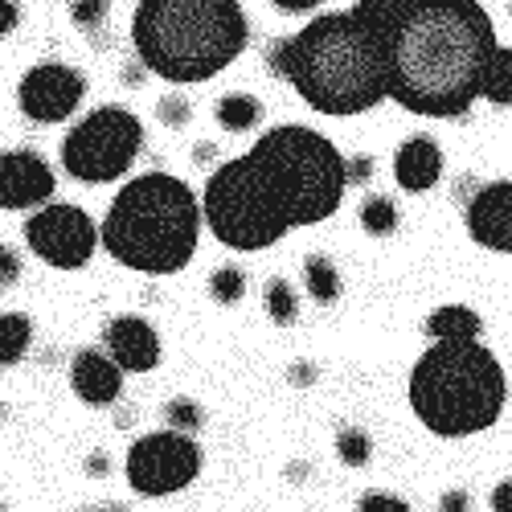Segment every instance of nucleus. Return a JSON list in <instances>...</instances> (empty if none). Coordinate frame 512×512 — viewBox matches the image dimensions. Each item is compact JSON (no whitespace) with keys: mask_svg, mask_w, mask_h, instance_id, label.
Instances as JSON below:
<instances>
[{"mask_svg":"<svg viewBox=\"0 0 512 512\" xmlns=\"http://www.w3.org/2000/svg\"><path fill=\"white\" fill-rule=\"evenodd\" d=\"M496 50L480 0H398L386 29V99L422 119H459L484 99Z\"/></svg>","mask_w":512,"mask_h":512,"instance_id":"obj_1","label":"nucleus"},{"mask_svg":"<svg viewBox=\"0 0 512 512\" xmlns=\"http://www.w3.org/2000/svg\"><path fill=\"white\" fill-rule=\"evenodd\" d=\"M201 218L213 238L238 254L271 250L291 234L283 193L250 152L218 164L209 173L201 189Z\"/></svg>","mask_w":512,"mask_h":512,"instance_id":"obj_7","label":"nucleus"},{"mask_svg":"<svg viewBox=\"0 0 512 512\" xmlns=\"http://www.w3.org/2000/svg\"><path fill=\"white\" fill-rule=\"evenodd\" d=\"M336 459L345 467H365L373 459V439L361 426H340L336 431Z\"/></svg>","mask_w":512,"mask_h":512,"instance_id":"obj_26","label":"nucleus"},{"mask_svg":"<svg viewBox=\"0 0 512 512\" xmlns=\"http://www.w3.org/2000/svg\"><path fill=\"white\" fill-rule=\"evenodd\" d=\"M443 148L435 136H426V132H414L398 144L394 152V181L402 193H431L439 181H443Z\"/></svg>","mask_w":512,"mask_h":512,"instance_id":"obj_16","label":"nucleus"},{"mask_svg":"<svg viewBox=\"0 0 512 512\" xmlns=\"http://www.w3.org/2000/svg\"><path fill=\"white\" fill-rule=\"evenodd\" d=\"M373 177V156H349V185H369Z\"/></svg>","mask_w":512,"mask_h":512,"instance_id":"obj_33","label":"nucleus"},{"mask_svg":"<svg viewBox=\"0 0 512 512\" xmlns=\"http://www.w3.org/2000/svg\"><path fill=\"white\" fill-rule=\"evenodd\" d=\"M316 377H320V369H316L312 361H295V365L287 369V381H291V386H300V390H304V386H312Z\"/></svg>","mask_w":512,"mask_h":512,"instance_id":"obj_32","label":"nucleus"},{"mask_svg":"<svg viewBox=\"0 0 512 512\" xmlns=\"http://www.w3.org/2000/svg\"><path fill=\"white\" fill-rule=\"evenodd\" d=\"M357 512H414L406 496L398 492H386V488H369L361 500H357Z\"/></svg>","mask_w":512,"mask_h":512,"instance_id":"obj_29","label":"nucleus"},{"mask_svg":"<svg viewBox=\"0 0 512 512\" xmlns=\"http://www.w3.org/2000/svg\"><path fill=\"white\" fill-rule=\"evenodd\" d=\"M209 156H213V148H209V144H197V160L209 164Z\"/></svg>","mask_w":512,"mask_h":512,"instance_id":"obj_39","label":"nucleus"},{"mask_svg":"<svg viewBox=\"0 0 512 512\" xmlns=\"http://www.w3.org/2000/svg\"><path fill=\"white\" fill-rule=\"evenodd\" d=\"M250 156L283 193L291 230L328 222L349 193V160L316 127L279 123L250 144Z\"/></svg>","mask_w":512,"mask_h":512,"instance_id":"obj_6","label":"nucleus"},{"mask_svg":"<svg viewBox=\"0 0 512 512\" xmlns=\"http://www.w3.org/2000/svg\"><path fill=\"white\" fill-rule=\"evenodd\" d=\"M246 287H250V279H246V271L238 263H226V267H213L209 271V300L222 304V308L242 304L246 300Z\"/></svg>","mask_w":512,"mask_h":512,"instance_id":"obj_23","label":"nucleus"},{"mask_svg":"<svg viewBox=\"0 0 512 512\" xmlns=\"http://www.w3.org/2000/svg\"><path fill=\"white\" fill-rule=\"evenodd\" d=\"M144 148V123L119 103L95 107L62 136V168L78 185H111L132 173Z\"/></svg>","mask_w":512,"mask_h":512,"instance_id":"obj_8","label":"nucleus"},{"mask_svg":"<svg viewBox=\"0 0 512 512\" xmlns=\"http://www.w3.org/2000/svg\"><path fill=\"white\" fill-rule=\"evenodd\" d=\"M87 74L66 62H37L17 87V107L33 123H66L87 99Z\"/></svg>","mask_w":512,"mask_h":512,"instance_id":"obj_11","label":"nucleus"},{"mask_svg":"<svg viewBox=\"0 0 512 512\" xmlns=\"http://www.w3.org/2000/svg\"><path fill=\"white\" fill-rule=\"evenodd\" d=\"M0 512H5V504H0Z\"/></svg>","mask_w":512,"mask_h":512,"instance_id":"obj_40","label":"nucleus"},{"mask_svg":"<svg viewBox=\"0 0 512 512\" xmlns=\"http://www.w3.org/2000/svg\"><path fill=\"white\" fill-rule=\"evenodd\" d=\"M271 5L279 9V13H295V17H304V13H316L324 0H271Z\"/></svg>","mask_w":512,"mask_h":512,"instance_id":"obj_36","label":"nucleus"},{"mask_svg":"<svg viewBox=\"0 0 512 512\" xmlns=\"http://www.w3.org/2000/svg\"><path fill=\"white\" fill-rule=\"evenodd\" d=\"M213 119H218L222 132L246 136V132H254V127L263 123V103L254 99L250 91H230V95H222L218 103H213Z\"/></svg>","mask_w":512,"mask_h":512,"instance_id":"obj_18","label":"nucleus"},{"mask_svg":"<svg viewBox=\"0 0 512 512\" xmlns=\"http://www.w3.org/2000/svg\"><path fill=\"white\" fill-rule=\"evenodd\" d=\"M87 472H91V476H107V472H111V459H107L103 451H95V455L87 459Z\"/></svg>","mask_w":512,"mask_h":512,"instance_id":"obj_37","label":"nucleus"},{"mask_svg":"<svg viewBox=\"0 0 512 512\" xmlns=\"http://www.w3.org/2000/svg\"><path fill=\"white\" fill-rule=\"evenodd\" d=\"M250 21L238 0H140L132 13V50L148 74L189 87L238 62Z\"/></svg>","mask_w":512,"mask_h":512,"instance_id":"obj_4","label":"nucleus"},{"mask_svg":"<svg viewBox=\"0 0 512 512\" xmlns=\"http://www.w3.org/2000/svg\"><path fill=\"white\" fill-rule=\"evenodd\" d=\"M357 218H361V230L369 238H390L402 226V209H398V201L390 193H365Z\"/></svg>","mask_w":512,"mask_h":512,"instance_id":"obj_21","label":"nucleus"},{"mask_svg":"<svg viewBox=\"0 0 512 512\" xmlns=\"http://www.w3.org/2000/svg\"><path fill=\"white\" fill-rule=\"evenodd\" d=\"M488 508H492V512H512V476H508V480H500V484L492 488Z\"/></svg>","mask_w":512,"mask_h":512,"instance_id":"obj_35","label":"nucleus"},{"mask_svg":"<svg viewBox=\"0 0 512 512\" xmlns=\"http://www.w3.org/2000/svg\"><path fill=\"white\" fill-rule=\"evenodd\" d=\"M472 508H476V496L467 488H447L439 496V512H472Z\"/></svg>","mask_w":512,"mask_h":512,"instance_id":"obj_31","label":"nucleus"},{"mask_svg":"<svg viewBox=\"0 0 512 512\" xmlns=\"http://www.w3.org/2000/svg\"><path fill=\"white\" fill-rule=\"evenodd\" d=\"M426 336L431 340H484V320L467 304H443L426 316Z\"/></svg>","mask_w":512,"mask_h":512,"instance_id":"obj_17","label":"nucleus"},{"mask_svg":"<svg viewBox=\"0 0 512 512\" xmlns=\"http://www.w3.org/2000/svg\"><path fill=\"white\" fill-rule=\"evenodd\" d=\"M17 279H21V259H17V250H9L5 242H0V291H9Z\"/></svg>","mask_w":512,"mask_h":512,"instance_id":"obj_30","label":"nucleus"},{"mask_svg":"<svg viewBox=\"0 0 512 512\" xmlns=\"http://www.w3.org/2000/svg\"><path fill=\"white\" fill-rule=\"evenodd\" d=\"M467 238L492 254H512V181L476 185V193L463 201Z\"/></svg>","mask_w":512,"mask_h":512,"instance_id":"obj_13","label":"nucleus"},{"mask_svg":"<svg viewBox=\"0 0 512 512\" xmlns=\"http://www.w3.org/2000/svg\"><path fill=\"white\" fill-rule=\"evenodd\" d=\"M263 312L279 328H291L295 320H300V295H295V287L283 275H271L267 279V287H263Z\"/></svg>","mask_w":512,"mask_h":512,"instance_id":"obj_22","label":"nucleus"},{"mask_svg":"<svg viewBox=\"0 0 512 512\" xmlns=\"http://www.w3.org/2000/svg\"><path fill=\"white\" fill-rule=\"evenodd\" d=\"M414 418L439 439L492 431L508 406V373L484 340H431L406 381Z\"/></svg>","mask_w":512,"mask_h":512,"instance_id":"obj_5","label":"nucleus"},{"mask_svg":"<svg viewBox=\"0 0 512 512\" xmlns=\"http://www.w3.org/2000/svg\"><path fill=\"white\" fill-rule=\"evenodd\" d=\"M160 414L168 422V431H181V435H197L201 426H205V410L193 398H168Z\"/></svg>","mask_w":512,"mask_h":512,"instance_id":"obj_27","label":"nucleus"},{"mask_svg":"<svg viewBox=\"0 0 512 512\" xmlns=\"http://www.w3.org/2000/svg\"><path fill=\"white\" fill-rule=\"evenodd\" d=\"M304 291L320 308H332L340 295H345V279H340V267L328 259V254H308L304 259Z\"/></svg>","mask_w":512,"mask_h":512,"instance_id":"obj_19","label":"nucleus"},{"mask_svg":"<svg viewBox=\"0 0 512 512\" xmlns=\"http://www.w3.org/2000/svg\"><path fill=\"white\" fill-rule=\"evenodd\" d=\"M21 25V5L17 0H0V37H9Z\"/></svg>","mask_w":512,"mask_h":512,"instance_id":"obj_34","label":"nucleus"},{"mask_svg":"<svg viewBox=\"0 0 512 512\" xmlns=\"http://www.w3.org/2000/svg\"><path fill=\"white\" fill-rule=\"evenodd\" d=\"M82 512H127L123 504H99V508H82Z\"/></svg>","mask_w":512,"mask_h":512,"instance_id":"obj_38","label":"nucleus"},{"mask_svg":"<svg viewBox=\"0 0 512 512\" xmlns=\"http://www.w3.org/2000/svg\"><path fill=\"white\" fill-rule=\"evenodd\" d=\"M201 447L181 431H148L123 455V480L144 500H164L185 492L201 476Z\"/></svg>","mask_w":512,"mask_h":512,"instance_id":"obj_9","label":"nucleus"},{"mask_svg":"<svg viewBox=\"0 0 512 512\" xmlns=\"http://www.w3.org/2000/svg\"><path fill=\"white\" fill-rule=\"evenodd\" d=\"M58 193V177L50 160L33 152V148H13V152H0V209L9 213H37L46 209Z\"/></svg>","mask_w":512,"mask_h":512,"instance_id":"obj_12","label":"nucleus"},{"mask_svg":"<svg viewBox=\"0 0 512 512\" xmlns=\"http://www.w3.org/2000/svg\"><path fill=\"white\" fill-rule=\"evenodd\" d=\"M70 21L78 33L103 41L107 21H111V0H70Z\"/></svg>","mask_w":512,"mask_h":512,"instance_id":"obj_25","label":"nucleus"},{"mask_svg":"<svg viewBox=\"0 0 512 512\" xmlns=\"http://www.w3.org/2000/svg\"><path fill=\"white\" fill-rule=\"evenodd\" d=\"M29 349H33V320L25 312H5L0 316V369L21 365Z\"/></svg>","mask_w":512,"mask_h":512,"instance_id":"obj_20","label":"nucleus"},{"mask_svg":"<svg viewBox=\"0 0 512 512\" xmlns=\"http://www.w3.org/2000/svg\"><path fill=\"white\" fill-rule=\"evenodd\" d=\"M398 0H357L345 13H316L295 37L267 46L271 74L320 115H365L386 99V29Z\"/></svg>","mask_w":512,"mask_h":512,"instance_id":"obj_2","label":"nucleus"},{"mask_svg":"<svg viewBox=\"0 0 512 512\" xmlns=\"http://www.w3.org/2000/svg\"><path fill=\"white\" fill-rule=\"evenodd\" d=\"M201 197L173 173H140L107 205L99 238L111 259L136 275H177L201 242Z\"/></svg>","mask_w":512,"mask_h":512,"instance_id":"obj_3","label":"nucleus"},{"mask_svg":"<svg viewBox=\"0 0 512 512\" xmlns=\"http://www.w3.org/2000/svg\"><path fill=\"white\" fill-rule=\"evenodd\" d=\"M156 119L168 127V132H181V127H189V119H193V103L185 99V91H168L156 103Z\"/></svg>","mask_w":512,"mask_h":512,"instance_id":"obj_28","label":"nucleus"},{"mask_svg":"<svg viewBox=\"0 0 512 512\" xmlns=\"http://www.w3.org/2000/svg\"><path fill=\"white\" fill-rule=\"evenodd\" d=\"M70 390L87 406H115L123 398V369L103 349H78L70 357Z\"/></svg>","mask_w":512,"mask_h":512,"instance_id":"obj_15","label":"nucleus"},{"mask_svg":"<svg viewBox=\"0 0 512 512\" xmlns=\"http://www.w3.org/2000/svg\"><path fill=\"white\" fill-rule=\"evenodd\" d=\"M25 246L54 271H82L95 259V250H103V238L82 205L50 201L25 222Z\"/></svg>","mask_w":512,"mask_h":512,"instance_id":"obj_10","label":"nucleus"},{"mask_svg":"<svg viewBox=\"0 0 512 512\" xmlns=\"http://www.w3.org/2000/svg\"><path fill=\"white\" fill-rule=\"evenodd\" d=\"M103 353L123 373H152L160 365V332L144 316H111L103 324Z\"/></svg>","mask_w":512,"mask_h":512,"instance_id":"obj_14","label":"nucleus"},{"mask_svg":"<svg viewBox=\"0 0 512 512\" xmlns=\"http://www.w3.org/2000/svg\"><path fill=\"white\" fill-rule=\"evenodd\" d=\"M484 99L492 107H512V46H500L492 54V66L484 78Z\"/></svg>","mask_w":512,"mask_h":512,"instance_id":"obj_24","label":"nucleus"}]
</instances>
